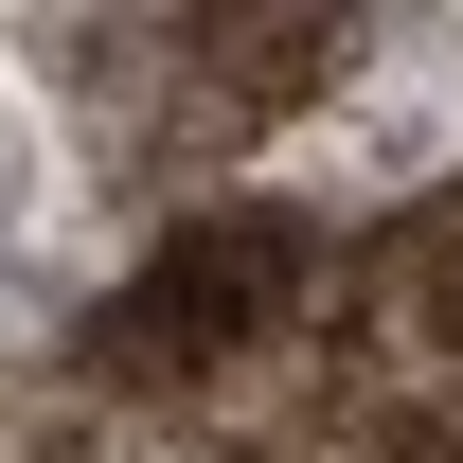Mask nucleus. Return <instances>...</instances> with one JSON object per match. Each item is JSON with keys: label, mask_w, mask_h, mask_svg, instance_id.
<instances>
[{"label": "nucleus", "mask_w": 463, "mask_h": 463, "mask_svg": "<svg viewBox=\"0 0 463 463\" xmlns=\"http://www.w3.org/2000/svg\"><path fill=\"white\" fill-rule=\"evenodd\" d=\"M250 214L286 232H392L463 196V18H356L339 71L250 143Z\"/></svg>", "instance_id": "f257e3e1"}, {"label": "nucleus", "mask_w": 463, "mask_h": 463, "mask_svg": "<svg viewBox=\"0 0 463 463\" xmlns=\"http://www.w3.org/2000/svg\"><path fill=\"white\" fill-rule=\"evenodd\" d=\"M356 392H392V410L463 392V196L410 214V250L374 268V356H356Z\"/></svg>", "instance_id": "f03ea898"}, {"label": "nucleus", "mask_w": 463, "mask_h": 463, "mask_svg": "<svg viewBox=\"0 0 463 463\" xmlns=\"http://www.w3.org/2000/svg\"><path fill=\"white\" fill-rule=\"evenodd\" d=\"M90 232V143H71L54 71L0 54V250H71Z\"/></svg>", "instance_id": "7ed1b4c3"}, {"label": "nucleus", "mask_w": 463, "mask_h": 463, "mask_svg": "<svg viewBox=\"0 0 463 463\" xmlns=\"http://www.w3.org/2000/svg\"><path fill=\"white\" fill-rule=\"evenodd\" d=\"M303 463H410V446H392V428H339V446H303Z\"/></svg>", "instance_id": "20e7f679"}, {"label": "nucleus", "mask_w": 463, "mask_h": 463, "mask_svg": "<svg viewBox=\"0 0 463 463\" xmlns=\"http://www.w3.org/2000/svg\"><path fill=\"white\" fill-rule=\"evenodd\" d=\"M18 446H36V392H0V463H18Z\"/></svg>", "instance_id": "39448f33"}]
</instances>
